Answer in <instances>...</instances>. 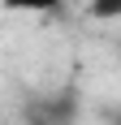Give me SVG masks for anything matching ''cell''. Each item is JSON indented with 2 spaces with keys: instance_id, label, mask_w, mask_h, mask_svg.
<instances>
[{
  "instance_id": "obj_4",
  "label": "cell",
  "mask_w": 121,
  "mask_h": 125,
  "mask_svg": "<svg viewBox=\"0 0 121 125\" xmlns=\"http://www.w3.org/2000/svg\"><path fill=\"white\" fill-rule=\"evenodd\" d=\"M99 116H104V125H121V104H104Z\"/></svg>"
},
{
  "instance_id": "obj_2",
  "label": "cell",
  "mask_w": 121,
  "mask_h": 125,
  "mask_svg": "<svg viewBox=\"0 0 121 125\" xmlns=\"http://www.w3.org/2000/svg\"><path fill=\"white\" fill-rule=\"evenodd\" d=\"M4 9H13V13H65V0H0Z\"/></svg>"
},
{
  "instance_id": "obj_1",
  "label": "cell",
  "mask_w": 121,
  "mask_h": 125,
  "mask_svg": "<svg viewBox=\"0 0 121 125\" xmlns=\"http://www.w3.org/2000/svg\"><path fill=\"white\" fill-rule=\"evenodd\" d=\"M78 112H82V95L73 86L35 91V95H26V104H22L26 125H73Z\"/></svg>"
},
{
  "instance_id": "obj_3",
  "label": "cell",
  "mask_w": 121,
  "mask_h": 125,
  "mask_svg": "<svg viewBox=\"0 0 121 125\" xmlns=\"http://www.w3.org/2000/svg\"><path fill=\"white\" fill-rule=\"evenodd\" d=\"M86 9L99 22H121V0H86Z\"/></svg>"
}]
</instances>
